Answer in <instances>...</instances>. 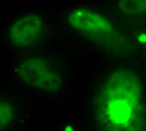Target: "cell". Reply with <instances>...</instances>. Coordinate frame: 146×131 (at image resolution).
Returning a JSON list of instances; mask_svg holds the SVG:
<instances>
[{
    "label": "cell",
    "instance_id": "obj_1",
    "mask_svg": "<svg viewBox=\"0 0 146 131\" xmlns=\"http://www.w3.org/2000/svg\"><path fill=\"white\" fill-rule=\"evenodd\" d=\"M84 131L146 129V71L141 64L90 60L81 80Z\"/></svg>",
    "mask_w": 146,
    "mask_h": 131
},
{
    "label": "cell",
    "instance_id": "obj_2",
    "mask_svg": "<svg viewBox=\"0 0 146 131\" xmlns=\"http://www.w3.org/2000/svg\"><path fill=\"white\" fill-rule=\"evenodd\" d=\"M82 58L64 43L21 56H8L2 82L21 90L32 103L69 107L79 86Z\"/></svg>",
    "mask_w": 146,
    "mask_h": 131
},
{
    "label": "cell",
    "instance_id": "obj_3",
    "mask_svg": "<svg viewBox=\"0 0 146 131\" xmlns=\"http://www.w3.org/2000/svg\"><path fill=\"white\" fill-rule=\"evenodd\" d=\"M54 9L62 43L82 60L125 62V28L114 21L103 0L69 2Z\"/></svg>",
    "mask_w": 146,
    "mask_h": 131
},
{
    "label": "cell",
    "instance_id": "obj_4",
    "mask_svg": "<svg viewBox=\"0 0 146 131\" xmlns=\"http://www.w3.org/2000/svg\"><path fill=\"white\" fill-rule=\"evenodd\" d=\"M62 43L56 9L25 6L8 13L0 25V45L8 56H21Z\"/></svg>",
    "mask_w": 146,
    "mask_h": 131
},
{
    "label": "cell",
    "instance_id": "obj_5",
    "mask_svg": "<svg viewBox=\"0 0 146 131\" xmlns=\"http://www.w3.org/2000/svg\"><path fill=\"white\" fill-rule=\"evenodd\" d=\"M32 101L21 90L0 80V131L32 129Z\"/></svg>",
    "mask_w": 146,
    "mask_h": 131
},
{
    "label": "cell",
    "instance_id": "obj_6",
    "mask_svg": "<svg viewBox=\"0 0 146 131\" xmlns=\"http://www.w3.org/2000/svg\"><path fill=\"white\" fill-rule=\"evenodd\" d=\"M114 21L124 28L146 25V2L144 0H103Z\"/></svg>",
    "mask_w": 146,
    "mask_h": 131
},
{
    "label": "cell",
    "instance_id": "obj_7",
    "mask_svg": "<svg viewBox=\"0 0 146 131\" xmlns=\"http://www.w3.org/2000/svg\"><path fill=\"white\" fill-rule=\"evenodd\" d=\"M51 131H84V127H82V122H81V118H79V114L75 112L73 116L64 118L62 122H58Z\"/></svg>",
    "mask_w": 146,
    "mask_h": 131
},
{
    "label": "cell",
    "instance_id": "obj_8",
    "mask_svg": "<svg viewBox=\"0 0 146 131\" xmlns=\"http://www.w3.org/2000/svg\"><path fill=\"white\" fill-rule=\"evenodd\" d=\"M141 131H146V129H141Z\"/></svg>",
    "mask_w": 146,
    "mask_h": 131
},
{
    "label": "cell",
    "instance_id": "obj_9",
    "mask_svg": "<svg viewBox=\"0 0 146 131\" xmlns=\"http://www.w3.org/2000/svg\"><path fill=\"white\" fill-rule=\"evenodd\" d=\"M28 131H32V129H28Z\"/></svg>",
    "mask_w": 146,
    "mask_h": 131
}]
</instances>
